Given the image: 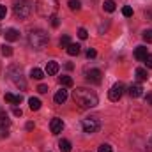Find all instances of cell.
Listing matches in <instances>:
<instances>
[{"instance_id":"6da1fadb","label":"cell","mask_w":152,"mask_h":152,"mask_svg":"<svg viewBox=\"0 0 152 152\" xmlns=\"http://www.w3.org/2000/svg\"><path fill=\"white\" fill-rule=\"evenodd\" d=\"M73 99L78 104V108H81V110H90V108L97 106V103H99L96 92H92L88 88H83V87L73 90Z\"/></svg>"},{"instance_id":"7a4b0ae2","label":"cell","mask_w":152,"mask_h":152,"mask_svg":"<svg viewBox=\"0 0 152 152\" xmlns=\"http://www.w3.org/2000/svg\"><path fill=\"white\" fill-rule=\"evenodd\" d=\"M58 9V0H37L36 2V11L42 18H51L55 16Z\"/></svg>"},{"instance_id":"3957f363","label":"cell","mask_w":152,"mask_h":152,"mask_svg":"<svg viewBox=\"0 0 152 152\" xmlns=\"http://www.w3.org/2000/svg\"><path fill=\"white\" fill-rule=\"evenodd\" d=\"M48 42H50V37H48V34H46L42 28H34V30H30V34H28V44H30L34 50H42Z\"/></svg>"},{"instance_id":"277c9868","label":"cell","mask_w":152,"mask_h":152,"mask_svg":"<svg viewBox=\"0 0 152 152\" xmlns=\"http://www.w3.org/2000/svg\"><path fill=\"white\" fill-rule=\"evenodd\" d=\"M12 11H14V16H16V18L25 20V18H28L30 12H32V2H30V0H14Z\"/></svg>"},{"instance_id":"5b68a950","label":"cell","mask_w":152,"mask_h":152,"mask_svg":"<svg viewBox=\"0 0 152 152\" xmlns=\"http://www.w3.org/2000/svg\"><path fill=\"white\" fill-rule=\"evenodd\" d=\"M7 76H9V80H11L16 87H20V88H25V87H27V81H25V78H23V71H21L20 66H11V67L7 69Z\"/></svg>"},{"instance_id":"8992f818","label":"cell","mask_w":152,"mask_h":152,"mask_svg":"<svg viewBox=\"0 0 152 152\" xmlns=\"http://www.w3.org/2000/svg\"><path fill=\"white\" fill-rule=\"evenodd\" d=\"M99 127H101V122H99L97 117H87V118L81 120V129H83L85 133H88V134L97 133Z\"/></svg>"},{"instance_id":"52a82bcc","label":"cell","mask_w":152,"mask_h":152,"mask_svg":"<svg viewBox=\"0 0 152 152\" xmlns=\"http://www.w3.org/2000/svg\"><path fill=\"white\" fill-rule=\"evenodd\" d=\"M122 96H124V85L122 83H115L113 87L110 88V92H108L110 101H118Z\"/></svg>"},{"instance_id":"ba28073f","label":"cell","mask_w":152,"mask_h":152,"mask_svg":"<svg viewBox=\"0 0 152 152\" xmlns=\"http://www.w3.org/2000/svg\"><path fill=\"white\" fill-rule=\"evenodd\" d=\"M101 80H103V73L99 71V69H90V71H87V81L88 83H101Z\"/></svg>"},{"instance_id":"9c48e42d","label":"cell","mask_w":152,"mask_h":152,"mask_svg":"<svg viewBox=\"0 0 152 152\" xmlns=\"http://www.w3.org/2000/svg\"><path fill=\"white\" fill-rule=\"evenodd\" d=\"M50 129H51L53 134H60L62 129H64V122H62V118H51V122H50Z\"/></svg>"},{"instance_id":"30bf717a","label":"cell","mask_w":152,"mask_h":152,"mask_svg":"<svg viewBox=\"0 0 152 152\" xmlns=\"http://www.w3.org/2000/svg\"><path fill=\"white\" fill-rule=\"evenodd\" d=\"M127 92H129V96H131V97H140V96L143 94V87H142L140 83H134V85H131V87H129V90H127Z\"/></svg>"},{"instance_id":"8fae6325","label":"cell","mask_w":152,"mask_h":152,"mask_svg":"<svg viewBox=\"0 0 152 152\" xmlns=\"http://www.w3.org/2000/svg\"><path fill=\"white\" fill-rule=\"evenodd\" d=\"M58 73V62H55V60H50L48 64H46V75L48 76H53Z\"/></svg>"},{"instance_id":"7c38bea8","label":"cell","mask_w":152,"mask_h":152,"mask_svg":"<svg viewBox=\"0 0 152 152\" xmlns=\"http://www.w3.org/2000/svg\"><path fill=\"white\" fill-rule=\"evenodd\" d=\"M4 36H5L7 41H11V42H12V41H18V39H20V32H18L16 28H7V30L4 32Z\"/></svg>"},{"instance_id":"4fadbf2b","label":"cell","mask_w":152,"mask_h":152,"mask_svg":"<svg viewBox=\"0 0 152 152\" xmlns=\"http://www.w3.org/2000/svg\"><path fill=\"white\" fill-rule=\"evenodd\" d=\"M147 55H149V53H147V48H145V46H138V48L134 50V58H136V60H145Z\"/></svg>"},{"instance_id":"5bb4252c","label":"cell","mask_w":152,"mask_h":152,"mask_svg":"<svg viewBox=\"0 0 152 152\" xmlns=\"http://www.w3.org/2000/svg\"><path fill=\"white\" fill-rule=\"evenodd\" d=\"M66 99H67V90H64V88L57 90V94H55V103L62 104V103H66Z\"/></svg>"},{"instance_id":"9a60e30c","label":"cell","mask_w":152,"mask_h":152,"mask_svg":"<svg viewBox=\"0 0 152 152\" xmlns=\"http://www.w3.org/2000/svg\"><path fill=\"white\" fill-rule=\"evenodd\" d=\"M5 101H7V103H12V104H20V103L23 101V97H21V96H14V94L7 92V94H5Z\"/></svg>"},{"instance_id":"2e32d148","label":"cell","mask_w":152,"mask_h":152,"mask_svg":"<svg viewBox=\"0 0 152 152\" xmlns=\"http://www.w3.org/2000/svg\"><path fill=\"white\" fill-rule=\"evenodd\" d=\"M134 76H136V80H138V81H145V80L149 78V73H147V69L138 67V69L134 71Z\"/></svg>"},{"instance_id":"e0dca14e","label":"cell","mask_w":152,"mask_h":152,"mask_svg":"<svg viewBox=\"0 0 152 152\" xmlns=\"http://www.w3.org/2000/svg\"><path fill=\"white\" fill-rule=\"evenodd\" d=\"M66 51H67V55H71V57H75L80 53V44H75V42H71L67 48H66Z\"/></svg>"},{"instance_id":"ac0fdd59","label":"cell","mask_w":152,"mask_h":152,"mask_svg":"<svg viewBox=\"0 0 152 152\" xmlns=\"http://www.w3.org/2000/svg\"><path fill=\"white\" fill-rule=\"evenodd\" d=\"M28 106H30L32 112L39 110V108H41V99H37V97H30V99H28Z\"/></svg>"},{"instance_id":"d6986e66","label":"cell","mask_w":152,"mask_h":152,"mask_svg":"<svg viewBox=\"0 0 152 152\" xmlns=\"http://www.w3.org/2000/svg\"><path fill=\"white\" fill-rule=\"evenodd\" d=\"M58 149H60V152H71V142L69 140H60Z\"/></svg>"},{"instance_id":"ffe728a7","label":"cell","mask_w":152,"mask_h":152,"mask_svg":"<svg viewBox=\"0 0 152 152\" xmlns=\"http://www.w3.org/2000/svg\"><path fill=\"white\" fill-rule=\"evenodd\" d=\"M30 76H32L34 80H42V78H44V71L39 69V67H34V69L30 71Z\"/></svg>"},{"instance_id":"44dd1931","label":"cell","mask_w":152,"mask_h":152,"mask_svg":"<svg viewBox=\"0 0 152 152\" xmlns=\"http://www.w3.org/2000/svg\"><path fill=\"white\" fill-rule=\"evenodd\" d=\"M103 9H104L106 12H113L115 11V2L113 0H106V2L103 4Z\"/></svg>"},{"instance_id":"7402d4cb","label":"cell","mask_w":152,"mask_h":152,"mask_svg":"<svg viewBox=\"0 0 152 152\" xmlns=\"http://www.w3.org/2000/svg\"><path fill=\"white\" fill-rule=\"evenodd\" d=\"M60 83L64 85V87H73V78L71 76H60Z\"/></svg>"},{"instance_id":"603a6c76","label":"cell","mask_w":152,"mask_h":152,"mask_svg":"<svg viewBox=\"0 0 152 152\" xmlns=\"http://www.w3.org/2000/svg\"><path fill=\"white\" fill-rule=\"evenodd\" d=\"M67 5H69L71 11H80V9H81V2H80V0H69Z\"/></svg>"},{"instance_id":"cb8c5ba5","label":"cell","mask_w":152,"mask_h":152,"mask_svg":"<svg viewBox=\"0 0 152 152\" xmlns=\"http://www.w3.org/2000/svg\"><path fill=\"white\" fill-rule=\"evenodd\" d=\"M0 51H2V55H4V57H11V55H12V48H11V46H7V44H4Z\"/></svg>"},{"instance_id":"d4e9b609","label":"cell","mask_w":152,"mask_h":152,"mask_svg":"<svg viewBox=\"0 0 152 152\" xmlns=\"http://www.w3.org/2000/svg\"><path fill=\"white\" fill-rule=\"evenodd\" d=\"M122 14H124L126 18H131V16H133V9H131L129 5H124V7H122Z\"/></svg>"},{"instance_id":"484cf974","label":"cell","mask_w":152,"mask_h":152,"mask_svg":"<svg viewBox=\"0 0 152 152\" xmlns=\"http://www.w3.org/2000/svg\"><path fill=\"white\" fill-rule=\"evenodd\" d=\"M69 44H71V37H69V36H64V37L60 39V46H62V48H67Z\"/></svg>"},{"instance_id":"4316f807","label":"cell","mask_w":152,"mask_h":152,"mask_svg":"<svg viewBox=\"0 0 152 152\" xmlns=\"http://www.w3.org/2000/svg\"><path fill=\"white\" fill-rule=\"evenodd\" d=\"M142 37H143V41H147V42H152V28H149V30H145Z\"/></svg>"},{"instance_id":"83f0119b","label":"cell","mask_w":152,"mask_h":152,"mask_svg":"<svg viewBox=\"0 0 152 152\" xmlns=\"http://www.w3.org/2000/svg\"><path fill=\"white\" fill-rule=\"evenodd\" d=\"M99 152H113V151H112L110 143H103V145H99Z\"/></svg>"},{"instance_id":"f1b7e54d","label":"cell","mask_w":152,"mask_h":152,"mask_svg":"<svg viewBox=\"0 0 152 152\" xmlns=\"http://www.w3.org/2000/svg\"><path fill=\"white\" fill-rule=\"evenodd\" d=\"M78 37L80 39H87L88 37V32H87L85 28H80V30H78Z\"/></svg>"},{"instance_id":"f546056e","label":"cell","mask_w":152,"mask_h":152,"mask_svg":"<svg viewBox=\"0 0 152 152\" xmlns=\"http://www.w3.org/2000/svg\"><path fill=\"white\" fill-rule=\"evenodd\" d=\"M58 25H60V20H58L57 16H51V27H53V28H57Z\"/></svg>"},{"instance_id":"4dcf8cb0","label":"cell","mask_w":152,"mask_h":152,"mask_svg":"<svg viewBox=\"0 0 152 152\" xmlns=\"http://www.w3.org/2000/svg\"><path fill=\"white\" fill-rule=\"evenodd\" d=\"M96 55H97V51H96L94 48H90V50H87V57H88V58H94Z\"/></svg>"},{"instance_id":"1f68e13d","label":"cell","mask_w":152,"mask_h":152,"mask_svg":"<svg viewBox=\"0 0 152 152\" xmlns=\"http://www.w3.org/2000/svg\"><path fill=\"white\" fill-rule=\"evenodd\" d=\"M5 14H7L5 5H0V20H4V18H5Z\"/></svg>"},{"instance_id":"d6a6232c","label":"cell","mask_w":152,"mask_h":152,"mask_svg":"<svg viewBox=\"0 0 152 152\" xmlns=\"http://www.w3.org/2000/svg\"><path fill=\"white\" fill-rule=\"evenodd\" d=\"M37 92H39V94H46V92H48V87H46V85H39Z\"/></svg>"},{"instance_id":"836d02e7","label":"cell","mask_w":152,"mask_h":152,"mask_svg":"<svg viewBox=\"0 0 152 152\" xmlns=\"http://www.w3.org/2000/svg\"><path fill=\"white\" fill-rule=\"evenodd\" d=\"M145 64H147V67L152 69V55H147V57H145Z\"/></svg>"},{"instance_id":"e575fe53","label":"cell","mask_w":152,"mask_h":152,"mask_svg":"<svg viewBox=\"0 0 152 152\" xmlns=\"http://www.w3.org/2000/svg\"><path fill=\"white\" fill-rule=\"evenodd\" d=\"M12 113L16 115V117H21V110H20V108H14V110H12Z\"/></svg>"},{"instance_id":"d590c367","label":"cell","mask_w":152,"mask_h":152,"mask_svg":"<svg viewBox=\"0 0 152 152\" xmlns=\"http://www.w3.org/2000/svg\"><path fill=\"white\" fill-rule=\"evenodd\" d=\"M34 129V122H27V131H32Z\"/></svg>"},{"instance_id":"8d00e7d4","label":"cell","mask_w":152,"mask_h":152,"mask_svg":"<svg viewBox=\"0 0 152 152\" xmlns=\"http://www.w3.org/2000/svg\"><path fill=\"white\" fill-rule=\"evenodd\" d=\"M145 18H149V21H152V11H145Z\"/></svg>"},{"instance_id":"74e56055","label":"cell","mask_w":152,"mask_h":152,"mask_svg":"<svg viewBox=\"0 0 152 152\" xmlns=\"http://www.w3.org/2000/svg\"><path fill=\"white\" fill-rule=\"evenodd\" d=\"M145 99H147V103L152 106V94H147V97H145Z\"/></svg>"},{"instance_id":"f35d334b","label":"cell","mask_w":152,"mask_h":152,"mask_svg":"<svg viewBox=\"0 0 152 152\" xmlns=\"http://www.w3.org/2000/svg\"><path fill=\"white\" fill-rule=\"evenodd\" d=\"M73 67H75V66H73V64H71V62H67V64H66V69H67V71H71V69H73Z\"/></svg>"}]
</instances>
